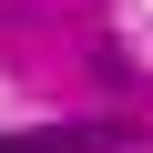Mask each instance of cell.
I'll return each mask as SVG.
<instances>
[{"instance_id": "obj_1", "label": "cell", "mask_w": 153, "mask_h": 153, "mask_svg": "<svg viewBox=\"0 0 153 153\" xmlns=\"http://www.w3.org/2000/svg\"><path fill=\"white\" fill-rule=\"evenodd\" d=\"M112 123H51V133H0V153H112Z\"/></svg>"}]
</instances>
